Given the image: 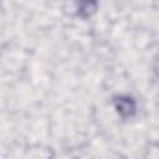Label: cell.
I'll use <instances>...</instances> for the list:
<instances>
[{
    "instance_id": "cell-1",
    "label": "cell",
    "mask_w": 159,
    "mask_h": 159,
    "mask_svg": "<svg viewBox=\"0 0 159 159\" xmlns=\"http://www.w3.org/2000/svg\"><path fill=\"white\" fill-rule=\"evenodd\" d=\"M116 109L118 111V113L123 117H128L132 116L135 111V104L132 101V98L129 97H119L116 101Z\"/></svg>"
},
{
    "instance_id": "cell-2",
    "label": "cell",
    "mask_w": 159,
    "mask_h": 159,
    "mask_svg": "<svg viewBox=\"0 0 159 159\" xmlns=\"http://www.w3.org/2000/svg\"><path fill=\"white\" fill-rule=\"evenodd\" d=\"M78 12L82 15H91V12L94 11L96 9V2L94 0H76Z\"/></svg>"
}]
</instances>
